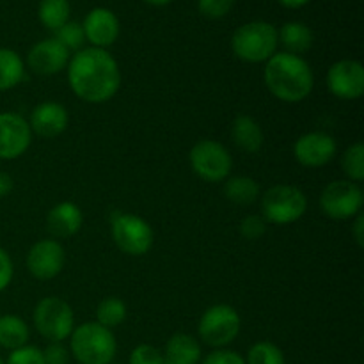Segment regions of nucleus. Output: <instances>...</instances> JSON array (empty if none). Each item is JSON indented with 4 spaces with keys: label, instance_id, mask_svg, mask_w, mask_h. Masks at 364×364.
Returning a JSON list of instances; mask_svg holds the SVG:
<instances>
[{
    "label": "nucleus",
    "instance_id": "nucleus-1",
    "mask_svg": "<svg viewBox=\"0 0 364 364\" xmlns=\"http://www.w3.org/2000/svg\"><path fill=\"white\" fill-rule=\"evenodd\" d=\"M68 84L82 102L100 105L117 95L121 87V70L117 60L103 48H82L70 57Z\"/></svg>",
    "mask_w": 364,
    "mask_h": 364
},
{
    "label": "nucleus",
    "instance_id": "nucleus-2",
    "mask_svg": "<svg viewBox=\"0 0 364 364\" xmlns=\"http://www.w3.org/2000/svg\"><path fill=\"white\" fill-rule=\"evenodd\" d=\"M263 80L270 95L284 103L304 102L315 87L311 66L288 52H276L267 60Z\"/></svg>",
    "mask_w": 364,
    "mask_h": 364
},
{
    "label": "nucleus",
    "instance_id": "nucleus-3",
    "mask_svg": "<svg viewBox=\"0 0 364 364\" xmlns=\"http://www.w3.org/2000/svg\"><path fill=\"white\" fill-rule=\"evenodd\" d=\"M116 352V336L98 322L82 323L70 336V354L80 364H112Z\"/></svg>",
    "mask_w": 364,
    "mask_h": 364
},
{
    "label": "nucleus",
    "instance_id": "nucleus-4",
    "mask_svg": "<svg viewBox=\"0 0 364 364\" xmlns=\"http://www.w3.org/2000/svg\"><path fill=\"white\" fill-rule=\"evenodd\" d=\"M277 28L269 21H249L231 36V50L244 63H267L277 52Z\"/></svg>",
    "mask_w": 364,
    "mask_h": 364
},
{
    "label": "nucleus",
    "instance_id": "nucleus-5",
    "mask_svg": "<svg viewBox=\"0 0 364 364\" xmlns=\"http://www.w3.org/2000/svg\"><path fill=\"white\" fill-rule=\"evenodd\" d=\"M259 208L267 224L287 226L297 223L304 215L308 210V198L295 185L279 183L267 188L265 194L259 198Z\"/></svg>",
    "mask_w": 364,
    "mask_h": 364
},
{
    "label": "nucleus",
    "instance_id": "nucleus-6",
    "mask_svg": "<svg viewBox=\"0 0 364 364\" xmlns=\"http://www.w3.org/2000/svg\"><path fill=\"white\" fill-rule=\"evenodd\" d=\"M36 331L50 343H63L75 329V313L60 297H45L32 313Z\"/></svg>",
    "mask_w": 364,
    "mask_h": 364
},
{
    "label": "nucleus",
    "instance_id": "nucleus-7",
    "mask_svg": "<svg viewBox=\"0 0 364 364\" xmlns=\"http://www.w3.org/2000/svg\"><path fill=\"white\" fill-rule=\"evenodd\" d=\"M240 315L233 306L215 304L210 306L199 318L198 334L203 343L215 350L233 343L240 334Z\"/></svg>",
    "mask_w": 364,
    "mask_h": 364
},
{
    "label": "nucleus",
    "instance_id": "nucleus-8",
    "mask_svg": "<svg viewBox=\"0 0 364 364\" xmlns=\"http://www.w3.org/2000/svg\"><path fill=\"white\" fill-rule=\"evenodd\" d=\"M114 244L128 256H144L151 251L155 233L149 223L135 213H116L110 224Z\"/></svg>",
    "mask_w": 364,
    "mask_h": 364
},
{
    "label": "nucleus",
    "instance_id": "nucleus-9",
    "mask_svg": "<svg viewBox=\"0 0 364 364\" xmlns=\"http://www.w3.org/2000/svg\"><path fill=\"white\" fill-rule=\"evenodd\" d=\"M188 164L196 176L208 183H220L230 176L233 169V159L226 146L212 139H203L192 146L188 153Z\"/></svg>",
    "mask_w": 364,
    "mask_h": 364
},
{
    "label": "nucleus",
    "instance_id": "nucleus-10",
    "mask_svg": "<svg viewBox=\"0 0 364 364\" xmlns=\"http://www.w3.org/2000/svg\"><path fill=\"white\" fill-rule=\"evenodd\" d=\"M364 194L359 183L350 180L331 181L320 194V208L333 220H348L363 212Z\"/></svg>",
    "mask_w": 364,
    "mask_h": 364
},
{
    "label": "nucleus",
    "instance_id": "nucleus-11",
    "mask_svg": "<svg viewBox=\"0 0 364 364\" xmlns=\"http://www.w3.org/2000/svg\"><path fill=\"white\" fill-rule=\"evenodd\" d=\"M327 89L338 100L352 102L364 92V68L359 60L343 59L334 63L327 71Z\"/></svg>",
    "mask_w": 364,
    "mask_h": 364
},
{
    "label": "nucleus",
    "instance_id": "nucleus-12",
    "mask_svg": "<svg viewBox=\"0 0 364 364\" xmlns=\"http://www.w3.org/2000/svg\"><path fill=\"white\" fill-rule=\"evenodd\" d=\"M66 265V251L59 240L45 238L28 249L27 270L39 281H50L59 276Z\"/></svg>",
    "mask_w": 364,
    "mask_h": 364
},
{
    "label": "nucleus",
    "instance_id": "nucleus-13",
    "mask_svg": "<svg viewBox=\"0 0 364 364\" xmlns=\"http://www.w3.org/2000/svg\"><path fill=\"white\" fill-rule=\"evenodd\" d=\"M32 142L28 121L16 112H0V160H16Z\"/></svg>",
    "mask_w": 364,
    "mask_h": 364
},
{
    "label": "nucleus",
    "instance_id": "nucleus-14",
    "mask_svg": "<svg viewBox=\"0 0 364 364\" xmlns=\"http://www.w3.org/2000/svg\"><path fill=\"white\" fill-rule=\"evenodd\" d=\"M338 146L333 135L326 132H308L302 134L294 144V156L302 167L318 169L327 166L336 156Z\"/></svg>",
    "mask_w": 364,
    "mask_h": 364
},
{
    "label": "nucleus",
    "instance_id": "nucleus-15",
    "mask_svg": "<svg viewBox=\"0 0 364 364\" xmlns=\"http://www.w3.org/2000/svg\"><path fill=\"white\" fill-rule=\"evenodd\" d=\"M70 63V52L55 38H46L36 43L27 53V66L36 75L52 77L60 73Z\"/></svg>",
    "mask_w": 364,
    "mask_h": 364
},
{
    "label": "nucleus",
    "instance_id": "nucleus-16",
    "mask_svg": "<svg viewBox=\"0 0 364 364\" xmlns=\"http://www.w3.org/2000/svg\"><path fill=\"white\" fill-rule=\"evenodd\" d=\"M82 28H84L85 41L91 43L95 48L105 50L119 38V20L112 11L105 7H96L89 11L87 16L84 18Z\"/></svg>",
    "mask_w": 364,
    "mask_h": 364
},
{
    "label": "nucleus",
    "instance_id": "nucleus-17",
    "mask_svg": "<svg viewBox=\"0 0 364 364\" xmlns=\"http://www.w3.org/2000/svg\"><path fill=\"white\" fill-rule=\"evenodd\" d=\"M70 123V114L68 109L59 102H43L32 109L28 127L32 134L39 135L43 139L59 137L63 132H66Z\"/></svg>",
    "mask_w": 364,
    "mask_h": 364
},
{
    "label": "nucleus",
    "instance_id": "nucleus-18",
    "mask_svg": "<svg viewBox=\"0 0 364 364\" xmlns=\"http://www.w3.org/2000/svg\"><path fill=\"white\" fill-rule=\"evenodd\" d=\"M84 224V213L80 206L71 201L57 203L46 213V230L55 238H70L80 231Z\"/></svg>",
    "mask_w": 364,
    "mask_h": 364
},
{
    "label": "nucleus",
    "instance_id": "nucleus-19",
    "mask_svg": "<svg viewBox=\"0 0 364 364\" xmlns=\"http://www.w3.org/2000/svg\"><path fill=\"white\" fill-rule=\"evenodd\" d=\"M231 141L242 151L251 153V155L258 153L263 148V141H265L262 124L247 114L235 117L233 124H231Z\"/></svg>",
    "mask_w": 364,
    "mask_h": 364
},
{
    "label": "nucleus",
    "instance_id": "nucleus-20",
    "mask_svg": "<svg viewBox=\"0 0 364 364\" xmlns=\"http://www.w3.org/2000/svg\"><path fill=\"white\" fill-rule=\"evenodd\" d=\"M201 359V345L191 334L176 333L167 340L164 350L166 364H199Z\"/></svg>",
    "mask_w": 364,
    "mask_h": 364
},
{
    "label": "nucleus",
    "instance_id": "nucleus-21",
    "mask_svg": "<svg viewBox=\"0 0 364 364\" xmlns=\"http://www.w3.org/2000/svg\"><path fill=\"white\" fill-rule=\"evenodd\" d=\"M277 39L287 48L288 53L301 57L302 53L311 48L315 36L308 25L301 23V21H288L277 31Z\"/></svg>",
    "mask_w": 364,
    "mask_h": 364
},
{
    "label": "nucleus",
    "instance_id": "nucleus-22",
    "mask_svg": "<svg viewBox=\"0 0 364 364\" xmlns=\"http://www.w3.org/2000/svg\"><path fill=\"white\" fill-rule=\"evenodd\" d=\"M224 183V196L230 203L238 206L252 205L259 199L262 191H259L258 181L249 176H233L226 178Z\"/></svg>",
    "mask_w": 364,
    "mask_h": 364
},
{
    "label": "nucleus",
    "instance_id": "nucleus-23",
    "mask_svg": "<svg viewBox=\"0 0 364 364\" xmlns=\"http://www.w3.org/2000/svg\"><path fill=\"white\" fill-rule=\"evenodd\" d=\"M31 338V331L23 318L16 315L0 316V347L6 350H16L25 347Z\"/></svg>",
    "mask_w": 364,
    "mask_h": 364
},
{
    "label": "nucleus",
    "instance_id": "nucleus-24",
    "mask_svg": "<svg viewBox=\"0 0 364 364\" xmlns=\"http://www.w3.org/2000/svg\"><path fill=\"white\" fill-rule=\"evenodd\" d=\"M25 77V66L20 53L11 48H0V92L14 89Z\"/></svg>",
    "mask_w": 364,
    "mask_h": 364
},
{
    "label": "nucleus",
    "instance_id": "nucleus-25",
    "mask_svg": "<svg viewBox=\"0 0 364 364\" xmlns=\"http://www.w3.org/2000/svg\"><path fill=\"white\" fill-rule=\"evenodd\" d=\"M71 7L68 0H41L38 7L39 21L45 25L48 31L55 32L70 21Z\"/></svg>",
    "mask_w": 364,
    "mask_h": 364
},
{
    "label": "nucleus",
    "instance_id": "nucleus-26",
    "mask_svg": "<svg viewBox=\"0 0 364 364\" xmlns=\"http://www.w3.org/2000/svg\"><path fill=\"white\" fill-rule=\"evenodd\" d=\"M127 304L119 297H105L96 308V322L112 331L127 320Z\"/></svg>",
    "mask_w": 364,
    "mask_h": 364
},
{
    "label": "nucleus",
    "instance_id": "nucleus-27",
    "mask_svg": "<svg viewBox=\"0 0 364 364\" xmlns=\"http://www.w3.org/2000/svg\"><path fill=\"white\" fill-rule=\"evenodd\" d=\"M341 169H343L347 180L354 183H361L364 180V144L361 141L354 142L345 149L341 156Z\"/></svg>",
    "mask_w": 364,
    "mask_h": 364
},
{
    "label": "nucleus",
    "instance_id": "nucleus-28",
    "mask_svg": "<svg viewBox=\"0 0 364 364\" xmlns=\"http://www.w3.org/2000/svg\"><path fill=\"white\" fill-rule=\"evenodd\" d=\"M245 364H287L283 350L272 341H258L252 345L245 358Z\"/></svg>",
    "mask_w": 364,
    "mask_h": 364
},
{
    "label": "nucleus",
    "instance_id": "nucleus-29",
    "mask_svg": "<svg viewBox=\"0 0 364 364\" xmlns=\"http://www.w3.org/2000/svg\"><path fill=\"white\" fill-rule=\"evenodd\" d=\"M55 39L68 50V52H78L85 43L84 28L77 21H68L63 27L55 31Z\"/></svg>",
    "mask_w": 364,
    "mask_h": 364
},
{
    "label": "nucleus",
    "instance_id": "nucleus-30",
    "mask_svg": "<svg viewBox=\"0 0 364 364\" xmlns=\"http://www.w3.org/2000/svg\"><path fill=\"white\" fill-rule=\"evenodd\" d=\"M128 364H166V361H164L162 350H159L153 345L142 343L132 350Z\"/></svg>",
    "mask_w": 364,
    "mask_h": 364
},
{
    "label": "nucleus",
    "instance_id": "nucleus-31",
    "mask_svg": "<svg viewBox=\"0 0 364 364\" xmlns=\"http://www.w3.org/2000/svg\"><path fill=\"white\" fill-rule=\"evenodd\" d=\"M267 231V220L262 215H245L240 223V235L249 242L259 240Z\"/></svg>",
    "mask_w": 364,
    "mask_h": 364
},
{
    "label": "nucleus",
    "instance_id": "nucleus-32",
    "mask_svg": "<svg viewBox=\"0 0 364 364\" xmlns=\"http://www.w3.org/2000/svg\"><path fill=\"white\" fill-rule=\"evenodd\" d=\"M235 0H198L199 13L210 20H219L224 18L233 9Z\"/></svg>",
    "mask_w": 364,
    "mask_h": 364
},
{
    "label": "nucleus",
    "instance_id": "nucleus-33",
    "mask_svg": "<svg viewBox=\"0 0 364 364\" xmlns=\"http://www.w3.org/2000/svg\"><path fill=\"white\" fill-rule=\"evenodd\" d=\"M4 364H45V359H43L41 348L25 345L16 350H11L9 358Z\"/></svg>",
    "mask_w": 364,
    "mask_h": 364
},
{
    "label": "nucleus",
    "instance_id": "nucleus-34",
    "mask_svg": "<svg viewBox=\"0 0 364 364\" xmlns=\"http://www.w3.org/2000/svg\"><path fill=\"white\" fill-rule=\"evenodd\" d=\"M201 364H245V359L235 350L215 348L206 358L201 359Z\"/></svg>",
    "mask_w": 364,
    "mask_h": 364
},
{
    "label": "nucleus",
    "instance_id": "nucleus-35",
    "mask_svg": "<svg viewBox=\"0 0 364 364\" xmlns=\"http://www.w3.org/2000/svg\"><path fill=\"white\" fill-rule=\"evenodd\" d=\"M45 364H68L70 363V350L63 343H50L43 350Z\"/></svg>",
    "mask_w": 364,
    "mask_h": 364
},
{
    "label": "nucleus",
    "instance_id": "nucleus-36",
    "mask_svg": "<svg viewBox=\"0 0 364 364\" xmlns=\"http://www.w3.org/2000/svg\"><path fill=\"white\" fill-rule=\"evenodd\" d=\"M14 276V265L13 259H11L9 252L6 249L0 247V291L6 290L11 284Z\"/></svg>",
    "mask_w": 364,
    "mask_h": 364
},
{
    "label": "nucleus",
    "instance_id": "nucleus-37",
    "mask_svg": "<svg viewBox=\"0 0 364 364\" xmlns=\"http://www.w3.org/2000/svg\"><path fill=\"white\" fill-rule=\"evenodd\" d=\"M352 237H354L355 244L359 247H364V215L363 212L359 215L354 217V223H352Z\"/></svg>",
    "mask_w": 364,
    "mask_h": 364
},
{
    "label": "nucleus",
    "instance_id": "nucleus-38",
    "mask_svg": "<svg viewBox=\"0 0 364 364\" xmlns=\"http://www.w3.org/2000/svg\"><path fill=\"white\" fill-rule=\"evenodd\" d=\"M13 187H14L13 178H11L7 173H4V171H0V199L7 198V196L13 192Z\"/></svg>",
    "mask_w": 364,
    "mask_h": 364
},
{
    "label": "nucleus",
    "instance_id": "nucleus-39",
    "mask_svg": "<svg viewBox=\"0 0 364 364\" xmlns=\"http://www.w3.org/2000/svg\"><path fill=\"white\" fill-rule=\"evenodd\" d=\"M277 2H279L281 6L288 7V9H299V7L306 6L309 0H277Z\"/></svg>",
    "mask_w": 364,
    "mask_h": 364
},
{
    "label": "nucleus",
    "instance_id": "nucleus-40",
    "mask_svg": "<svg viewBox=\"0 0 364 364\" xmlns=\"http://www.w3.org/2000/svg\"><path fill=\"white\" fill-rule=\"evenodd\" d=\"M146 4H149V6H167V4H171L173 0H144Z\"/></svg>",
    "mask_w": 364,
    "mask_h": 364
},
{
    "label": "nucleus",
    "instance_id": "nucleus-41",
    "mask_svg": "<svg viewBox=\"0 0 364 364\" xmlns=\"http://www.w3.org/2000/svg\"><path fill=\"white\" fill-rule=\"evenodd\" d=\"M0 364H4V361H2V358H0Z\"/></svg>",
    "mask_w": 364,
    "mask_h": 364
}]
</instances>
